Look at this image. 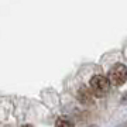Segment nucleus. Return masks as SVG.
<instances>
[{
	"instance_id": "4",
	"label": "nucleus",
	"mask_w": 127,
	"mask_h": 127,
	"mask_svg": "<svg viewBox=\"0 0 127 127\" xmlns=\"http://www.w3.org/2000/svg\"><path fill=\"white\" fill-rule=\"evenodd\" d=\"M55 127H73V124L69 122L68 119L59 117L57 122H55Z\"/></svg>"
},
{
	"instance_id": "7",
	"label": "nucleus",
	"mask_w": 127,
	"mask_h": 127,
	"mask_svg": "<svg viewBox=\"0 0 127 127\" xmlns=\"http://www.w3.org/2000/svg\"><path fill=\"white\" fill-rule=\"evenodd\" d=\"M124 127H127V124H126V126H124Z\"/></svg>"
},
{
	"instance_id": "1",
	"label": "nucleus",
	"mask_w": 127,
	"mask_h": 127,
	"mask_svg": "<svg viewBox=\"0 0 127 127\" xmlns=\"http://www.w3.org/2000/svg\"><path fill=\"white\" fill-rule=\"evenodd\" d=\"M109 86H110V81L107 76L104 75H95L89 81V88L93 92V95L96 97H102L109 92Z\"/></svg>"
},
{
	"instance_id": "2",
	"label": "nucleus",
	"mask_w": 127,
	"mask_h": 127,
	"mask_svg": "<svg viewBox=\"0 0 127 127\" xmlns=\"http://www.w3.org/2000/svg\"><path fill=\"white\" fill-rule=\"evenodd\" d=\"M109 81L114 86H120L127 81V66L123 64H116L109 71Z\"/></svg>"
},
{
	"instance_id": "3",
	"label": "nucleus",
	"mask_w": 127,
	"mask_h": 127,
	"mask_svg": "<svg viewBox=\"0 0 127 127\" xmlns=\"http://www.w3.org/2000/svg\"><path fill=\"white\" fill-rule=\"evenodd\" d=\"M93 92L91 91V88H86V86H82L78 89L76 92V97L78 100L83 104H88V103H92L93 102Z\"/></svg>"
},
{
	"instance_id": "5",
	"label": "nucleus",
	"mask_w": 127,
	"mask_h": 127,
	"mask_svg": "<svg viewBox=\"0 0 127 127\" xmlns=\"http://www.w3.org/2000/svg\"><path fill=\"white\" fill-rule=\"evenodd\" d=\"M23 127H31V126H28V124H24V126Z\"/></svg>"
},
{
	"instance_id": "6",
	"label": "nucleus",
	"mask_w": 127,
	"mask_h": 127,
	"mask_svg": "<svg viewBox=\"0 0 127 127\" xmlns=\"http://www.w3.org/2000/svg\"><path fill=\"white\" fill-rule=\"evenodd\" d=\"M89 127H97V126H89Z\"/></svg>"
}]
</instances>
